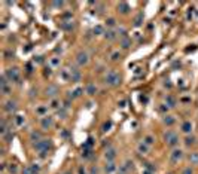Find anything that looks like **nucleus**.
<instances>
[{
	"label": "nucleus",
	"instance_id": "obj_21",
	"mask_svg": "<svg viewBox=\"0 0 198 174\" xmlns=\"http://www.w3.org/2000/svg\"><path fill=\"white\" fill-rule=\"evenodd\" d=\"M116 34L119 36V39H124V37H128V31L125 27H122V26H118L116 27Z\"/></svg>",
	"mask_w": 198,
	"mask_h": 174
},
{
	"label": "nucleus",
	"instance_id": "obj_37",
	"mask_svg": "<svg viewBox=\"0 0 198 174\" xmlns=\"http://www.w3.org/2000/svg\"><path fill=\"white\" fill-rule=\"evenodd\" d=\"M110 128H112V121H107V122H104V123H103V127H101V130H103V132H106V131H109Z\"/></svg>",
	"mask_w": 198,
	"mask_h": 174
},
{
	"label": "nucleus",
	"instance_id": "obj_31",
	"mask_svg": "<svg viewBox=\"0 0 198 174\" xmlns=\"http://www.w3.org/2000/svg\"><path fill=\"white\" fill-rule=\"evenodd\" d=\"M57 115L60 116V119H66V118H67V115H69V110H67V109H64L63 106H61V109H60V110H57Z\"/></svg>",
	"mask_w": 198,
	"mask_h": 174
},
{
	"label": "nucleus",
	"instance_id": "obj_16",
	"mask_svg": "<svg viewBox=\"0 0 198 174\" xmlns=\"http://www.w3.org/2000/svg\"><path fill=\"white\" fill-rule=\"evenodd\" d=\"M103 36H104V39H106V40H109V42L115 40L116 37H118V34H116V30H109V28L104 31V34H103Z\"/></svg>",
	"mask_w": 198,
	"mask_h": 174
},
{
	"label": "nucleus",
	"instance_id": "obj_45",
	"mask_svg": "<svg viewBox=\"0 0 198 174\" xmlns=\"http://www.w3.org/2000/svg\"><path fill=\"white\" fill-rule=\"evenodd\" d=\"M182 174H194V170H192L191 167H186V168H183Z\"/></svg>",
	"mask_w": 198,
	"mask_h": 174
},
{
	"label": "nucleus",
	"instance_id": "obj_9",
	"mask_svg": "<svg viewBox=\"0 0 198 174\" xmlns=\"http://www.w3.org/2000/svg\"><path fill=\"white\" fill-rule=\"evenodd\" d=\"M40 127L42 130H49L54 127V118L52 116H45V118H40Z\"/></svg>",
	"mask_w": 198,
	"mask_h": 174
},
{
	"label": "nucleus",
	"instance_id": "obj_47",
	"mask_svg": "<svg viewBox=\"0 0 198 174\" xmlns=\"http://www.w3.org/2000/svg\"><path fill=\"white\" fill-rule=\"evenodd\" d=\"M63 5H64L63 2H52V6H54V8H63Z\"/></svg>",
	"mask_w": 198,
	"mask_h": 174
},
{
	"label": "nucleus",
	"instance_id": "obj_25",
	"mask_svg": "<svg viewBox=\"0 0 198 174\" xmlns=\"http://www.w3.org/2000/svg\"><path fill=\"white\" fill-rule=\"evenodd\" d=\"M137 150H139V153L146 155L147 152H149V146H147L146 143H143V141H140V143L137 144Z\"/></svg>",
	"mask_w": 198,
	"mask_h": 174
},
{
	"label": "nucleus",
	"instance_id": "obj_35",
	"mask_svg": "<svg viewBox=\"0 0 198 174\" xmlns=\"http://www.w3.org/2000/svg\"><path fill=\"white\" fill-rule=\"evenodd\" d=\"M92 33H94V36H101V34H104V30L101 26H97V27H94Z\"/></svg>",
	"mask_w": 198,
	"mask_h": 174
},
{
	"label": "nucleus",
	"instance_id": "obj_36",
	"mask_svg": "<svg viewBox=\"0 0 198 174\" xmlns=\"http://www.w3.org/2000/svg\"><path fill=\"white\" fill-rule=\"evenodd\" d=\"M12 139H14V132H12V130L3 135V140H5V143H10V140H12Z\"/></svg>",
	"mask_w": 198,
	"mask_h": 174
},
{
	"label": "nucleus",
	"instance_id": "obj_20",
	"mask_svg": "<svg viewBox=\"0 0 198 174\" xmlns=\"http://www.w3.org/2000/svg\"><path fill=\"white\" fill-rule=\"evenodd\" d=\"M61 106H63V103H61L58 98H52V100L49 101V107H51L52 110H60Z\"/></svg>",
	"mask_w": 198,
	"mask_h": 174
},
{
	"label": "nucleus",
	"instance_id": "obj_49",
	"mask_svg": "<svg viewBox=\"0 0 198 174\" xmlns=\"http://www.w3.org/2000/svg\"><path fill=\"white\" fill-rule=\"evenodd\" d=\"M90 174H98V168H97V167H92V168L90 170Z\"/></svg>",
	"mask_w": 198,
	"mask_h": 174
},
{
	"label": "nucleus",
	"instance_id": "obj_39",
	"mask_svg": "<svg viewBox=\"0 0 198 174\" xmlns=\"http://www.w3.org/2000/svg\"><path fill=\"white\" fill-rule=\"evenodd\" d=\"M110 58H112V61H119V60L122 58V55H121L119 51H116V52H113L112 55H110Z\"/></svg>",
	"mask_w": 198,
	"mask_h": 174
},
{
	"label": "nucleus",
	"instance_id": "obj_19",
	"mask_svg": "<svg viewBox=\"0 0 198 174\" xmlns=\"http://www.w3.org/2000/svg\"><path fill=\"white\" fill-rule=\"evenodd\" d=\"M115 170H116V164L113 162V161H109V162H106V165H104V173H106V174H112Z\"/></svg>",
	"mask_w": 198,
	"mask_h": 174
},
{
	"label": "nucleus",
	"instance_id": "obj_32",
	"mask_svg": "<svg viewBox=\"0 0 198 174\" xmlns=\"http://www.w3.org/2000/svg\"><path fill=\"white\" fill-rule=\"evenodd\" d=\"M6 170L9 174H18V165L17 164H9L6 165Z\"/></svg>",
	"mask_w": 198,
	"mask_h": 174
},
{
	"label": "nucleus",
	"instance_id": "obj_27",
	"mask_svg": "<svg viewBox=\"0 0 198 174\" xmlns=\"http://www.w3.org/2000/svg\"><path fill=\"white\" fill-rule=\"evenodd\" d=\"M14 122H15L17 127H22L24 123H26V118H24L22 115H17V116L14 118Z\"/></svg>",
	"mask_w": 198,
	"mask_h": 174
},
{
	"label": "nucleus",
	"instance_id": "obj_24",
	"mask_svg": "<svg viewBox=\"0 0 198 174\" xmlns=\"http://www.w3.org/2000/svg\"><path fill=\"white\" fill-rule=\"evenodd\" d=\"M163 121H164V123L167 127H173V125H174V122H176V118L171 116V115H165Z\"/></svg>",
	"mask_w": 198,
	"mask_h": 174
},
{
	"label": "nucleus",
	"instance_id": "obj_34",
	"mask_svg": "<svg viewBox=\"0 0 198 174\" xmlns=\"http://www.w3.org/2000/svg\"><path fill=\"white\" fill-rule=\"evenodd\" d=\"M142 24H143V14L140 12V14L134 18V27H140Z\"/></svg>",
	"mask_w": 198,
	"mask_h": 174
},
{
	"label": "nucleus",
	"instance_id": "obj_48",
	"mask_svg": "<svg viewBox=\"0 0 198 174\" xmlns=\"http://www.w3.org/2000/svg\"><path fill=\"white\" fill-rule=\"evenodd\" d=\"M180 101L182 103H191V97H182Z\"/></svg>",
	"mask_w": 198,
	"mask_h": 174
},
{
	"label": "nucleus",
	"instance_id": "obj_13",
	"mask_svg": "<svg viewBox=\"0 0 198 174\" xmlns=\"http://www.w3.org/2000/svg\"><path fill=\"white\" fill-rule=\"evenodd\" d=\"M40 140H43V134H42L40 131L33 130V131L30 132V141H33V143L36 144V143H39Z\"/></svg>",
	"mask_w": 198,
	"mask_h": 174
},
{
	"label": "nucleus",
	"instance_id": "obj_44",
	"mask_svg": "<svg viewBox=\"0 0 198 174\" xmlns=\"http://www.w3.org/2000/svg\"><path fill=\"white\" fill-rule=\"evenodd\" d=\"M51 74H52V67L51 66L45 67V76H51Z\"/></svg>",
	"mask_w": 198,
	"mask_h": 174
},
{
	"label": "nucleus",
	"instance_id": "obj_8",
	"mask_svg": "<svg viewBox=\"0 0 198 174\" xmlns=\"http://www.w3.org/2000/svg\"><path fill=\"white\" fill-rule=\"evenodd\" d=\"M57 94H58V86L55 83H49L45 89V95L52 100V98H57Z\"/></svg>",
	"mask_w": 198,
	"mask_h": 174
},
{
	"label": "nucleus",
	"instance_id": "obj_43",
	"mask_svg": "<svg viewBox=\"0 0 198 174\" xmlns=\"http://www.w3.org/2000/svg\"><path fill=\"white\" fill-rule=\"evenodd\" d=\"M124 165L127 167L128 171H131V170H133V161H125V162H124Z\"/></svg>",
	"mask_w": 198,
	"mask_h": 174
},
{
	"label": "nucleus",
	"instance_id": "obj_11",
	"mask_svg": "<svg viewBox=\"0 0 198 174\" xmlns=\"http://www.w3.org/2000/svg\"><path fill=\"white\" fill-rule=\"evenodd\" d=\"M116 158V149L112 147V146H109L106 150H104V159H106V162H109V161H115Z\"/></svg>",
	"mask_w": 198,
	"mask_h": 174
},
{
	"label": "nucleus",
	"instance_id": "obj_22",
	"mask_svg": "<svg viewBox=\"0 0 198 174\" xmlns=\"http://www.w3.org/2000/svg\"><path fill=\"white\" fill-rule=\"evenodd\" d=\"M119 46L122 49H128L131 46V39L130 37H124V39H119Z\"/></svg>",
	"mask_w": 198,
	"mask_h": 174
},
{
	"label": "nucleus",
	"instance_id": "obj_51",
	"mask_svg": "<svg viewBox=\"0 0 198 174\" xmlns=\"http://www.w3.org/2000/svg\"><path fill=\"white\" fill-rule=\"evenodd\" d=\"M61 135H63V137H67V135H69V132H67V130H64L63 132H61Z\"/></svg>",
	"mask_w": 198,
	"mask_h": 174
},
{
	"label": "nucleus",
	"instance_id": "obj_17",
	"mask_svg": "<svg viewBox=\"0 0 198 174\" xmlns=\"http://www.w3.org/2000/svg\"><path fill=\"white\" fill-rule=\"evenodd\" d=\"M165 104H167L170 109H174V107L177 106V100H176V98L173 97L171 94H168V95L165 97Z\"/></svg>",
	"mask_w": 198,
	"mask_h": 174
},
{
	"label": "nucleus",
	"instance_id": "obj_4",
	"mask_svg": "<svg viewBox=\"0 0 198 174\" xmlns=\"http://www.w3.org/2000/svg\"><path fill=\"white\" fill-rule=\"evenodd\" d=\"M5 74L10 83H19V80H21V73H19V69H17V67H9L5 71Z\"/></svg>",
	"mask_w": 198,
	"mask_h": 174
},
{
	"label": "nucleus",
	"instance_id": "obj_10",
	"mask_svg": "<svg viewBox=\"0 0 198 174\" xmlns=\"http://www.w3.org/2000/svg\"><path fill=\"white\" fill-rule=\"evenodd\" d=\"M81 78H82V73H81V70H78L76 67L70 69V82H73V83H78V82H81Z\"/></svg>",
	"mask_w": 198,
	"mask_h": 174
},
{
	"label": "nucleus",
	"instance_id": "obj_5",
	"mask_svg": "<svg viewBox=\"0 0 198 174\" xmlns=\"http://www.w3.org/2000/svg\"><path fill=\"white\" fill-rule=\"evenodd\" d=\"M88 63H90V55L86 54L85 51H81V52L76 54V64H78L79 67H83V66H86Z\"/></svg>",
	"mask_w": 198,
	"mask_h": 174
},
{
	"label": "nucleus",
	"instance_id": "obj_54",
	"mask_svg": "<svg viewBox=\"0 0 198 174\" xmlns=\"http://www.w3.org/2000/svg\"><path fill=\"white\" fill-rule=\"evenodd\" d=\"M34 174H40V173H34Z\"/></svg>",
	"mask_w": 198,
	"mask_h": 174
},
{
	"label": "nucleus",
	"instance_id": "obj_14",
	"mask_svg": "<svg viewBox=\"0 0 198 174\" xmlns=\"http://www.w3.org/2000/svg\"><path fill=\"white\" fill-rule=\"evenodd\" d=\"M130 10H131V8H130V5H128L127 2H121V3H118V12H121L122 15H127Z\"/></svg>",
	"mask_w": 198,
	"mask_h": 174
},
{
	"label": "nucleus",
	"instance_id": "obj_38",
	"mask_svg": "<svg viewBox=\"0 0 198 174\" xmlns=\"http://www.w3.org/2000/svg\"><path fill=\"white\" fill-rule=\"evenodd\" d=\"M170 110V107L164 103V104H159V107H158V112H161V113H167V112Z\"/></svg>",
	"mask_w": 198,
	"mask_h": 174
},
{
	"label": "nucleus",
	"instance_id": "obj_53",
	"mask_svg": "<svg viewBox=\"0 0 198 174\" xmlns=\"http://www.w3.org/2000/svg\"><path fill=\"white\" fill-rule=\"evenodd\" d=\"M143 174H152V171H149V170H145V171H143Z\"/></svg>",
	"mask_w": 198,
	"mask_h": 174
},
{
	"label": "nucleus",
	"instance_id": "obj_1",
	"mask_svg": "<svg viewBox=\"0 0 198 174\" xmlns=\"http://www.w3.org/2000/svg\"><path fill=\"white\" fill-rule=\"evenodd\" d=\"M52 140H49V139H43V140H40L39 143H36L34 144V150L36 152H39V155L40 156H45L49 150L52 149Z\"/></svg>",
	"mask_w": 198,
	"mask_h": 174
},
{
	"label": "nucleus",
	"instance_id": "obj_30",
	"mask_svg": "<svg viewBox=\"0 0 198 174\" xmlns=\"http://www.w3.org/2000/svg\"><path fill=\"white\" fill-rule=\"evenodd\" d=\"M60 64H61L60 57H52V58H49V66H51V67H60Z\"/></svg>",
	"mask_w": 198,
	"mask_h": 174
},
{
	"label": "nucleus",
	"instance_id": "obj_2",
	"mask_svg": "<svg viewBox=\"0 0 198 174\" xmlns=\"http://www.w3.org/2000/svg\"><path fill=\"white\" fill-rule=\"evenodd\" d=\"M104 83L115 88V86H119L121 85V76L119 73H116L115 70H109L106 74H104Z\"/></svg>",
	"mask_w": 198,
	"mask_h": 174
},
{
	"label": "nucleus",
	"instance_id": "obj_6",
	"mask_svg": "<svg viewBox=\"0 0 198 174\" xmlns=\"http://www.w3.org/2000/svg\"><path fill=\"white\" fill-rule=\"evenodd\" d=\"M17 109H18V103H17L15 100H8V101H5V104H3V110L6 112V113H9V115L15 113Z\"/></svg>",
	"mask_w": 198,
	"mask_h": 174
},
{
	"label": "nucleus",
	"instance_id": "obj_33",
	"mask_svg": "<svg viewBox=\"0 0 198 174\" xmlns=\"http://www.w3.org/2000/svg\"><path fill=\"white\" fill-rule=\"evenodd\" d=\"M189 162L192 165H198V152H192L189 155Z\"/></svg>",
	"mask_w": 198,
	"mask_h": 174
},
{
	"label": "nucleus",
	"instance_id": "obj_42",
	"mask_svg": "<svg viewBox=\"0 0 198 174\" xmlns=\"http://www.w3.org/2000/svg\"><path fill=\"white\" fill-rule=\"evenodd\" d=\"M30 167H31L33 173H40V165H39V164H31Z\"/></svg>",
	"mask_w": 198,
	"mask_h": 174
},
{
	"label": "nucleus",
	"instance_id": "obj_23",
	"mask_svg": "<svg viewBox=\"0 0 198 174\" xmlns=\"http://www.w3.org/2000/svg\"><path fill=\"white\" fill-rule=\"evenodd\" d=\"M195 144H197V139L194 135H186V137H185V146L186 147H191V146H195Z\"/></svg>",
	"mask_w": 198,
	"mask_h": 174
},
{
	"label": "nucleus",
	"instance_id": "obj_40",
	"mask_svg": "<svg viewBox=\"0 0 198 174\" xmlns=\"http://www.w3.org/2000/svg\"><path fill=\"white\" fill-rule=\"evenodd\" d=\"M128 173H130V171L127 170V167H125V165H124V164H122V165H119V170H118V174H128Z\"/></svg>",
	"mask_w": 198,
	"mask_h": 174
},
{
	"label": "nucleus",
	"instance_id": "obj_7",
	"mask_svg": "<svg viewBox=\"0 0 198 174\" xmlns=\"http://www.w3.org/2000/svg\"><path fill=\"white\" fill-rule=\"evenodd\" d=\"M183 159V150H182V149H173V150H171V153H170V161H171V162L173 164H177L179 162V161H182Z\"/></svg>",
	"mask_w": 198,
	"mask_h": 174
},
{
	"label": "nucleus",
	"instance_id": "obj_50",
	"mask_svg": "<svg viewBox=\"0 0 198 174\" xmlns=\"http://www.w3.org/2000/svg\"><path fill=\"white\" fill-rule=\"evenodd\" d=\"M164 86H165V88H171V83H170V80H165Z\"/></svg>",
	"mask_w": 198,
	"mask_h": 174
},
{
	"label": "nucleus",
	"instance_id": "obj_18",
	"mask_svg": "<svg viewBox=\"0 0 198 174\" xmlns=\"http://www.w3.org/2000/svg\"><path fill=\"white\" fill-rule=\"evenodd\" d=\"M48 109H49V106H39V107H36V115H39L40 118L48 116Z\"/></svg>",
	"mask_w": 198,
	"mask_h": 174
},
{
	"label": "nucleus",
	"instance_id": "obj_41",
	"mask_svg": "<svg viewBox=\"0 0 198 174\" xmlns=\"http://www.w3.org/2000/svg\"><path fill=\"white\" fill-rule=\"evenodd\" d=\"M22 174H34V173H33L31 167H30V165H27V167H24V168H22Z\"/></svg>",
	"mask_w": 198,
	"mask_h": 174
},
{
	"label": "nucleus",
	"instance_id": "obj_3",
	"mask_svg": "<svg viewBox=\"0 0 198 174\" xmlns=\"http://www.w3.org/2000/svg\"><path fill=\"white\" fill-rule=\"evenodd\" d=\"M164 141H165V144H167V146L174 147V149H176V146L179 144V135H177L174 131L168 130L167 132H164Z\"/></svg>",
	"mask_w": 198,
	"mask_h": 174
},
{
	"label": "nucleus",
	"instance_id": "obj_52",
	"mask_svg": "<svg viewBox=\"0 0 198 174\" xmlns=\"http://www.w3.org/2000/svg\"><path fill=\"white\" fill-rule=\"evenodd\" d=\"M118 104H119V106H121V107H124V106H125V101H124V100H121V101H119V103H118Z\"/></svg>",
	"mask_w": 198,
	"mask_h": 174
},
{
	"label": "nucleus",
	"instance_id": "obj_46",
	"mask_svg": "<svg viewBox=\"0 0 198 174\" xmlns=\"http://www.w3.org/2000/svg\"><path fill=\"white\" fill-rule=\"evenodd\" d=\"M78 174H88V173H86V168H85L83 165H79V168H78Z\"/></svg>",
	"mask_w": 198,
	"mask_h": 174
},
{
	"label": "nucleus",
	"instance_id": "obj_15",
	"mask_svg": "<svg viewBox=\"0 0 198 174\" xmlns=\"http://www.w3.org/2000/svg\"><path fill=\"white\" fill-rule=\"evenodd\" d=\"M97 91H98V88H97V85L95 83H88L85 86V94H88V95H95L97 94Z\"/></svg>",
	"mask_w": 198,
	"mask_h": 174
},
{
	"label": "nucleus",
	"instance_id": "obj_29",
	"mask_svg": "<svg viewBox=\"0 0 198 174\" xmlns=\"http://www.w3.org/2000/svg\"><path fill=\"white\" fill-rule=\"evenodd\" d=\"M143 143H146L147 146H152V144H155V137L154 135H151V134H147V135H145V139H143Z\"/></svg>",
	"mask_w": 198,
	"mask_h": 174
},
{
	"label": "nucleus",
	"instance_id": "obj_28",
	"mask_svg": "<svg viewBox=\"0 0 198 174\" xmlns=\"http://www.w3.org/2000/svg\"><path fill=\"white\" fill-rule=\"evenodd\" d=\"M61 28H63V30H67V31H70V30L75 28V24H73L72 21H63V24H61Z\"/></svg>",
	"mask_w": 198,
	"mask_h": 174
},
{
	"label": "nucleus",
	"instance_id": "obj_26",
	"mask_svg": "<svg viewBox=\"0 0 198 174\" xmlns=\"http://www.w3.org/2000/svg\"><path fill=\"white\" fill-rule=\"evenodd\" d=\"M106 26L109 27V30H116V19L115 18H107L106 19Z\"/></svg>",
	"mask_w": 198,
	"mask_h": 174
},
{
	"label": "nucleus",
	"instance_id": "obj_12",
	"mask_svg": "<svg viewBox=\"0 0 198 174\" xmlns=\"http://www.w3.org/2000/svg\"><path fill=\"white\" fill-rule=\"evenodd\" d=\"M192 128H194V125H192L191 121H185V122H182V125H180V131H182L185 135H191Z\"/></svg>",
	"mask_w": 198,
	"mask_h": 174
}]
</instances>
